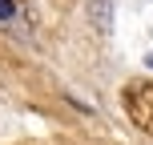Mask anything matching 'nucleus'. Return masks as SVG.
I'll list each match as a JSON object with an SVG mask.
<instances>
[{
  "label": "nucleus",
  "instance_id": "1",
  "mask_svg": "<svg viewBox=\"0 0 153 145\" xmlns=\"http://www.w3.org/2000/svg\"><path fill=\"white\" fill-rule=\"evenodd\" d=\"M12 8H16L12 0H0V20H8V16H12Z\"/></svg>",
  "mask_w": 153,
  "mask_h": 145
},
{
  "label": "nucleus",
  "instance_id": "2",
  "mask_svg": "<svg viewBox=\"0 0 153 145\" xmlns=\"http://www.w3.org/2000/svg\"><path fill=\"white\" fill-rule=\"evenodd\" d=\"M149 69H153V57H149Z\"/></svg>",
  "mask_w": 153,
  "mask_h": 145
}]
</instances>
